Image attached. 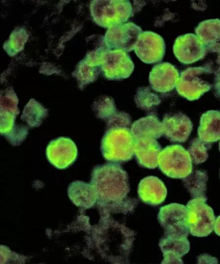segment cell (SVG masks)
<instances>
[{
  "label": "cell",
  "mask_w": 220,
  "mask_h": 264,
  "mask_svg": "<svg viewBox=\"0 0 220 264\" xmlns=\"http://www.w3.org/2000/svg\"><path fill=\"white\" fill-rule=\"evenodd\" d=\"M90 183L96 190L100 204L120 207L126 202L130 191L129 177L119 164L109 163L94 167Z\"/></svg>",
  "instance_id": "cell-1"
},
{
  "label": "cell",
  "mask_w": 220,
  "mask_h": 264,
  "mask_svg": "<svg viewBox=\"0 0 220 264\" xmlns=\"http://www.w3.org/2000/svg\"><path fill=\"white\" fill-rule=\"evenodd\" d=\"M133 148L130 128H106L101 142V151L107 160L117 163L128 161L134 154Z\"/></svg>",
  "instance_id": "cell-2"
},
{
  "label": "cell",
  "mask_w": 220,
  "mask_h": 264,
  "mask_svg": "<svg viewBox=\"0 0 220 264\" xmlns=\"http://www.w3.org/2000/svg\"><path fill=\"white\" fill-rule=\"evenodd\" d=\"M213 70L209 66L189 67L179 75L176 88L177 93L190 101L198 100L212 87Z\"/></svg>",
  "instance_id": "cell-3"
},
{
  "label": "cell",
  "mask_w": 220,
  "mask_h": 264,
  "mask_svg": "<svg viewBox=\"0 0 220 264\" xmlns=\"http://www.w3.org/2000/svg\"><path fill=\"white\" fill-rule=\"evenodd\" d=\"M92 16L98 25L109 29L125 23L132 14L129 0H93Z\"/></svg>",
  "instance_id": "cell-4"
},
{
  "label": "cell",
  "mask_w": 220,
  "mask_h": 264,
  "mask_svg": "<svg viewBox=\"0 0 220 264\" xmlns=\"http://www.w3.org/2000/svg\"><path fill=\"white\" fill-rule=\"evenodd\" d=\"M192 161L190 154L179 145H169L162 149L158 158L160 170L173 178H183L192 172Z\"/></svg>",
  "instance_id": "cell-5"
},
{
  "label": "cell",
  "mask_w": 220,
  "mask_h": 264,
  "mask_svg": "<svg viewBox=\"0 0 220 264\" xmlns=\"http://www.w3.org/2000/svg\"><path fill=\"white\" fill-rule=\"evenodd\" d=\"M201 198H193L187 204L190 233L194 236L204 237L214 230L215 217L213 210Z\"/></svg>",
  "instance_id": "cell-6"
},
{
  "label": "cell",
  "mask_w": 220,
  "mask_h": 264,
  "mask_svg": "<svg viewBox=\"0 0 220 264\" xmlns=\"http://www.w3.org/2000/svg\"><path fill=\"white\" fill-rule=\"evenodd\" d=\"M157 219L164 235L187 237L190 233L187 206L172 203L160 208Z\"/></svg>",
  "instance_id": "cell-7"
},
{
  "label": "cell",
  "mask_w": 220,
  "mask_h": 264,
  "mask_svg": "<svg viewBox=\"0 0 220 264\" xmlns=\"http://www.w3.org/2000/svg\"><path fill=\"white\" fill-rule=\"evenodd\" d=\"M142 28L132 22H128L109 28L105 42L109 50L121 49L129 52L134 49Z\"/></svg>",
  "instance_id": "cell-8"
},
{
  "label": "cell",
  "mask_w": 220,
  "mask_h": 264,
  "mask_svg": "<svg viewBox=\"0 0 220 264\" xmlns=\"http://www.w3.org/2000/svg\"><path fill=\"white\" fill-rule=\"evenodd\" d=\"M134 65L127 52L121 50H111L104 55L102 69L105 77L111 80L127 78L132 74Z\"/></svg>",
  "instance_id": "cell-9"
},
{
  "label": "cell",
  "mask_w": 220,
  "mask_h": 264,
  "mask_svg": "<svg viewBox=\"0 0 220 264\" xmlns=\"http://www.w3.org/2000/svg\"><path fill=\"white\" fill-rule=\"evenodd\" d=\"M165 44L159 34L150 31H143L134 48L137 56L146 64H154L162 60L165 53Z\"/></svg>",
  "instance_id": "cell-10"
},
{
  "label": "cell",
  "mask_w": 220,
  "mask_h": 264,
  "mask_svg": "<svg viewBox=\"0 0 220 264\" xmlns=\"http://www.w3.org/2000/svg\"><path fill=\"white\" fill-rule=\"evenodd\" d=\"M173 52L179 62L190 64L203 59L207 50L196 35L187 33L176 38L173 45Z\"/></svg>",
  "instance_id": "cell-11"
},
{
  "label": "cell",
  "mask_w": 220,
  "mask_h": 264,
  "mask_svg": "<svg viewBox=\"0 0 220 264\" xmlns=\"http://www.w3.org/2000/svg\"><path fill=\"white\" fill-rule=\"evenodd\" d=\"M48 161L58 169H63L70 166L77 156V149L69 138L60 137L50 142L46 149Z\"/></svg>",
  "instance_id": "cell-12"
},
{
  "label": "cell",
  "mask_w": 220,
  "mask_h": 264,
  "mask_svg": "<svg viewBox=\"0 0 220 264\" xmlns=\"http://www.w3.org/2000/svg\"><path fill=\"white\" fill-rule=\"evenodd\" d=\"M161 123L163 135L174 143L186 142L193 128L190 118L180 112L166 113Z\"/></svg>",
  "instance_id": "cell-13"
},
{
  "label": "cell",
  "mask_w": 220,
  "mask_h": 264,
  "mask_svg": "<svg viewBox=\"0 0 220 264\" xmlns=\"http://www.w3.org/2000/svg\"><path fill=\"white\" fill-rule=\"evenodd\" d=\"M179 74L177 69L168 62L154 65L150 72L149 81L153 89L166 93L176 88Z\"/></svg>",
  "instance_id": "cell-14"
},
{
  "label": "cell",
  "mask_w": 220,
  "mask_h": 264,
  "mask_svg": "<svg viewBox=\"0 0 220 264\" xmlns=\"http://www.w3.org/2000/svg\"><path fill=\"white\" fill-rule=\"evenodd\" d=\"M158 245L163 256L161 264H183L181 257L190 250V242L184 236L164 235Z\"/></svg>",
  "instance_id": "cell-15"
},
{
  "label": "cell",
  "mask_w": 220,
  "mask_h": 264,
  "mask_svg": "<svg viewBox=\"0 0 220 264\" xmlns=\"http://www.w3.org/2000/svg\"><path fill=\"white\" fill-rule=\"evenodd\" d=\"M134 140V155L142 167L154 169L158 166V158L161 146L155 139L142 138Z\"/></svg>",
  "instance_id": "cell-16"
},
{
  "label": "cell",
  "mask_w": 220,
  "mask_h": 264,
  "mask_svg": "<svg viewBox=\"0 0 220 264\" xmlns=\"http://www.w3.org/2000/svg\"><path fill=\"white\" fill-rule=\"evenodd\" d=\"M167 189L163 182L158 177L148 176L143 178L138 186V194L140 199L148 204L158 205L166 197Z\"/></svg>",
  "instance_id": "cell-17"
},
{
  "label": "cell",
  "mask_w": 220,
  "mask_h": 264,
  "mask_svg": "<svg viewBox=\"0 0 220 264\" xmlns=\"http://www.w3.org/2000/svg\"><path fill=\"white\" fill-rule=\"evenodd\" d=\"M195 32L207 51L217 53L220 56V19H212L200 22Z\"/></svg>",
  "instance_id": "cell-18"
},
{
  "label": "cell",
  "mask_w": 220,
  "mask_h": 264,
  "mask_svg": "<svg viewBox=\"0 0 220 264\" xmlns=\"http://www.w3.org/2000/svg\"><path fill=\"white\" fill-rule=\"evenodd\" d=\"M131 132L133 140L149 138L158 139L163 135L161 122L154 114L142 117L132 124Z\"/></svg>",
  "instance_id": "cell-19"
},
{
  "label": "cell",
  "mask_w": 220,
  "mask_h": 264,
  "mask_svg": "<svg viewBox=\"0 0 220 264\" xmlns=\"http://www.w3.org/2000/svg\"><path fill=\"white\" fill-rule=\"evenodd\" d=\"M68 196L76 205L89 208L97 201L96 190L93 185L82 181H75L68 186Z\"/></svg>",
  "instance_id": "cell-20"
},
{
  "label": "cell",
  "mask_w": 220,
  "mask_h": 264,
  "mask_svg": "<svg viewBox=\"0 0 220 264\" xmlns=\"http://www.w3.org/2000/svg\"><path fill=\"white\" fill-rule=\"evenodd\" d=\"M198 138L212 143L220 140V111L210 110L201 116L198 128Z\"/></svg>",
  "instance_id": "cell-21"
},
{
  "label": "cell",
  "mask_w": 220,
  "mask_h": 264,
  "mask_svg": "<svg viewBox=\"0 0 220 264\" xmlns=\"http://www.w3.org/2000/svg\"><path fill=\"white\" fill-rule=\"evenodd\" d=\"M208 178L206 172L194 170L188 176L182 178V181L193 198H201L207 200L206 193Z\"/></svg>",
  "instance_id": "cell-22"
},
{
  "label": "cell",
  "mask_w": 220,
  "mask_h": 264,
  "mask_svg": "<svg viewBox=\"0 0 220 264\" xmlns=\"http://www.w3.org/2000/svg\"><path fill=\"white\" fill-rule=\"evenodd\" d=\"M47 116V110L31 99L24 108L21 119L30 128H34L39 127Z\"/></svg>",
  "instance_id": "cell-23"
},
{
  "label": "cell",
  "mask_w": 220,
  "mask_h": 264,
  "mask_svg": "<svg viewBox=\"0 0 220 264\" xmlns=\"http://www.w3.org/2000/svg\"><path fill=\"white\" fill-rule=\"evenodd\" d=\"M134 99L137 107L145 110H152L161 102L158 95L147 87H139L136 90Z\"/></svg>",
  "instance_id": "cell-24"
},
{
  "label": "cell",
  "mask_w": 220,
  "mask_h": 264,
  "mask_svg": "<svg viewBox=\"0 0 220 264\" xmlns=\"http://www.w3.org/2000/svg\"><path fill=\"white\" fill-rule=\"evenodd\" d=\"M212 143L205 142L199 138L191 140L187 151L190 154L192 162L195 164L202 163L208 157V151L212 147Z\"/></svg>",
  "instance_id": "cell-25"
},
{
  "label": "cell",
  "mask_w": 220,
  "mask_h": 264,
  "mask_svg": "<svg viewBox=\"0 0 220 264\" xmlns=\"http://www.w3.org/2000/svg\"><path fill=\"white\" fill-rule=\"evenodd\" d=\"M93 110L97 117L106 122L117 111L113 99L107 96H102L95 101Z\"/></svg>",
  "instance_id": "cell-26"
},
{
  "label": "cell",
  "mask_w": 220,
  "mask_h": 264,
  "mask_svg": "<svg viewBox=\"0 0 220 264\" xmlns=\"http://www.w3.org/2000/svg\"><path fill=\"white\" fill-rule=\"evenodd\" d=\"M95 66L88 62L83 65L79 77V81L82 86L94 82L97 78L98 72Z\"/></svg>",
  "instance_id": "cell-27"
},
{
  "label": "cell",
  "mask_w": 220,
  "mask_h": 264,
  "mask_svg": "<svg viewBox=\"0 0 220 264\" xmlns=\"http://www.w3.org/2000/svg\"><path fill=\"white\" fill-rule=\"evenodd\" d=\"M131 117L125 111H117L107 121V128L123 127L130 128Z\"/></svg>",
  "instance_id": "cell-28"
},
{
  "label": "cell",
  "mask_w": 220,
  "mask_h": 264,
  "mask_svg": "<svg viewBox=\"0 0 220 264\" xmlns=\"http://www.w3.org/2000/svg\"><path fill=\"white\" fill-rule=\"evenodd\" d=\"M219 66L216 70L213 71V85L214 89L216 95L220 98V57L219 60Z\"/></svg>",
  "instance_id": "cell-29"
},
{
  "label": "cell",
  "mask_w": 220,
  "mask_h": 264,
  "mask_svg": "<svg viewBox=\"0 0 220 264\" xmlns=\"http://www.w3.org/2000/svg\"><path fill=\"white\" fill-rule=\"evenodd\" d=\"M214 230L217 235L220 236V215L215 220Z\"/></svg>",
  "instance_id": "cell-30"
},
{
  "label": "cell",
  "mask_w": 220,
  "mask_h": 264,
  "mask_svg": "<svg viewBox=\"0 0 220 264\" xmlns=\"http://www.w3.org/2000/svg\"><path fill=\"white\" fill-rule=\"evenodd\" d=\"M219 150L220 151V143H219Z\"/></svg>",
  "instance_id": "cell-31"
},
{
  "label": "cell",
  "mask_w": 220,
  "mask_h": 264,
  "mask_svg": "<svg viewBox=\"0 0 220 264\" xmlns=\"http://www.w3.org/2000/svg\"></svg>",
  "instance_id": "cell-32"
}]
</instances>
